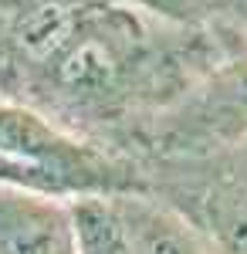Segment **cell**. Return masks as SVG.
I'll return each instance as SVG.
<instances>
[{"label": "cell", "instance_id": "1", "mask_svg": "<svg viewBox=\"0 0 247 254\" xmlns=\"http://www.w3.org/2000/svg\"><path fill=\"white\" fill-rule=\"evenodd\" d=\"M14 41L41 88V102L75 116H115L132 98L166 88L180 64L173 48L149 31L132 10L81 0L20 3Z\"/></svg>", "mask_w": 247, "mask_h": 254}, {"label": "cell", "instance_id": "2", "mask_svg": "<svg viewBox=\"0 0 247 254\" xmlns=\"http://www.w3.org/2000/svg\"><path fill=\"white\" fill-rule=\"evenodd\" d=\"M0 183L58 200L146 190L132 163L7 95H0Z\"/></svg>", "mask_w": 247, "mask_h": 254}, {"label": "cell", "instance_id": "3", "mask_svg": "<svg viewBox=\"0 0 247 254\" xmlns=\"http://www.w3.org/2000/svg\"><path fill=\"white\" fill-rule=\"evenodd\" d=\"M170 149H220L247 142V48L207 68L156 119Z\"/></svg>", "mask_w": 247, "mask_h": 254}, {"label": "cell", "instance_id": "4", "mask_svg": "<svg viewBox=\"0 0 247 254\" xmlns=\"http://www.w3.org/2000/svg\"><path fill=\"white\" fill-rule=\"evenodd\" d=\"M0 254H78L71 200L0 183Z\"/></svg>", "mask_w": 247, "mask_h": 254}, {"label": "cell", "instance_id": "5", "mask_svg": "<svg viewBox=\"0 0 247 254\" xmlns=\"http://www.w3.org/2000/svg\"><path fill=\"white\" fill-rule=\"evenodd\" d=\"M119 203L135 241V254H224L220 244L180 207L156 200L146 190L119 193Z\"/></svg>", "mask_w": 247, "mask_h": 254}, {"label": "cell", "instance_id": "6", "mask_svg": "<svg viewBox=\"0 0 247 254\" xmlns=\"http://www.w3.org/2000/svg\"><path fill=\"white\" fill-rule=\"evenodd\" d=\"M78 254H135V241L122 214L119 193H95L71 200Z\"/></svg>", "mask_w": 247, "mask_h": 254}]
</instances>
